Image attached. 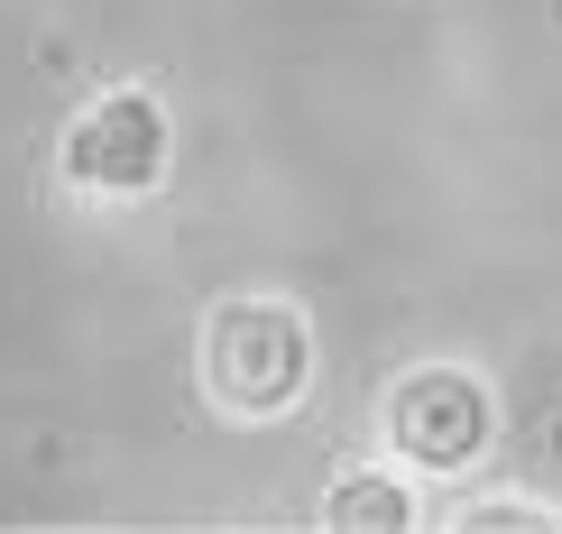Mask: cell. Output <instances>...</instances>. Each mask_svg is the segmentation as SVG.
Instances as JSON below:
<instances>
[{
    "mask_svg": "<svg viewBox=\"0 0 562 534\" xmlns=\"http://www.w3.org/2000/svg\"><path fill=\"white\" fill-rule=\"evenodd\" d=\"M194 378L240 424L295 414L314 397V322H304V305H286V295H231V305H213V322L194 341Z\"/></svg>",
    "mask_w": 562,
    "mask_h": 534,
    "instance_id": "1",
    "label": "cell"
},
{
    "mask_svg": "<svg viewBox=\"0 0 562 534\" xmlns=\"http://www.w3.org/2000/svg\"><path fill=\"white\" fill-rule=\"evenodd\" d=\"M387 461L415 479V489H442V479H471L488 452H498V387L461 360H415L406 378L387 387L379 406Z\"/></svg>",
    "mask_w": 562,
    "mask_h": 534,
    "instance_id": "2",
    "label": "cell"
},
{
    "mask_svg": "<svg viewBox=\"0 0 562 534\" xmlns=\"http://www.w3.org/2000/svg\"><path fill=\"white\" fill-rule=\"evenodd\" d=\"M176 167V121L148 83H102L56 129V175L92 203H148Z\"/></svg>",
    "mask_w": 562,
    "mask_h": 534,
    "instance_id": "3",
    "label": "cell"
},
{
    "mask_svg": "<svg viewBox=\"0 0 562 534\" xmlns=\"http://www.w3.org/2000/svg\"><path fill=\"white\" fill-rule=\"evenodd\" d=\"M314 516L333 534H406V525H425V498H415L406 470H341Z\"/></svg>",
    "mask_w": 562,
    "mask_h": 534,
    "instance_id": "4",
    "label": "cell"
},
{
    "mask_svg": "<svg viewBox=\"0 0 562 534\" xmlns=\"http://www.w3.org/2000/svg\"><path fill=\"white\" fill-rule=\"evenodd\" d=\"M452 525L461 534H488V525H562V507H544V498H471Z\"/></svg>",
    "mask_w": 562,
    "mask_h": 534,
    "instance_id": "5",
    "label": "cell"
}]
</instances>
